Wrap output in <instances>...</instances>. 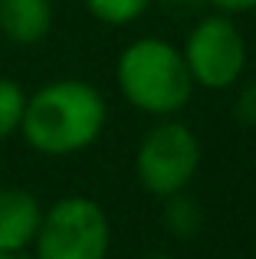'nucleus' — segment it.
<instances>
[{"mask_svg": "<svg viewBox=\"0 0 256 259\" xmlns=\"http://www.w3.org/2000/svg\"><path fill=\"white\" fill-rule=\"evenodd\" d=\"M112 246V227L105 210L92 197L69 194L43 210L33 236L36 259H105Z\"/></svg>", "mask_w": 256, "mask_h": 259, "instance_id": "7ed1b4c3", "label": "nucleus"}, {"mask_svg": "<svg viewBox=\"0 0 256 259\" xmlns=\"http://www.w3.org/2000/svg\"><path fill=\"white\" fill-rule=\"evenodd\" d=\"M23 108H26V92L13 79L0 76V138H10L13 132H20Z\"/></svg>", "mask_w": 256, "mask_h": 259, "instance_id": "9d476101", "label": "nucleus"}, {"mask_svg": "<svg viewBox=\"0 0 256 259\" xmlns=\"http://www.w3.org/2000/svg\"><path fill=\"white\" fill-rule=\"evenodd\" d=\"M181 56H184L194 85L214 89V92L237 85L246 72V63H250L240 26L230 20V13L220 10L191 26L184 46H181Z\"/></svg>", "mask_w": 256, "mask_h": 259, "instance_id": "39448f33", "label": "nucleus"}, {"mask_svg": "<svg viewBox=\"0 0 256 259\" xmlns=\"http://www.w3.org/2000/svg\"><path fill=\"white\" fill-rule=\"evenodd\" d=\"M53 30V0H0V33L13 46H36Z\"/></svg>", "mask_w": 256, "mask_h": 259, "instance_id": "0eeeda50", "label": "nucleus"}, {"mask_svg": "<svg viewBox=\"0 0 256 259\" xmlns=\"http://www.w3.org/2000/svg\"><path fill=\"white\" fill-rule=\"evenodd\" d=\"M233 118L243 128H256V79L237 92V99H233Z\"/></svg>", "mask_w": 256, "mask_h": 259, "instance_id": "9b49d317", "label": "nucleus"}, {"mask_svg": "<svg viewBox=\"0 0 256 259\" xmlns=\"http://www.w3.org/2000/svg\"><path fill=\"white\" fill-rule=\"evenodd\" d=\"M210 7H217L220 13H250V10H256V0H207Z\"/></svg>", "mask_w": 256, "mask_h": 259, "instance_id": "f8f14e48", "label": "nucleus"}, {"mask_svg": "<svg viewBox=\"0 0 256 259\" xmlns=\"http://www.w3.org/2000/svg\"><path fill=\"white\" fill-rule=\"evenodd\" d=\"M43 220L36 194L23 187H4L0 190V253H23L33 246V236Z\"/></svg>", "mask_w": 256, "mask_h": 259, "instance_id": "423d86ee", "label": "nucleus"}, {"mask_svg": "<svg viewBox=\"0 0 256 259\" xmlns=\"http://www.w3.org/2000/svg\"><path fill=\"white\" fill-rule=\"evenodd\" d=\"M0 259H23L20 253H0Z\"/></svg>", "mask_w": 256, "mask_h": 259, "instance_id": "4468645a", "label": "nucleus"}, {"mask_svg": "<svg viewBox=\"0 0 256 259\" xmlns=\"http://www.w3.org/2000/svg\"><path fill=\"white\" fill-rule=\"evenodd\" d=\"M151 7V0H86V10L105 26H128Z\"/></svg>", "mask_w": 256, "mask_h": 259, "instance_id": "1a4fd4ad", "label": "nucleus"}, {"mask_svg": "<svg viewBox=\"0 0 256 259\" xmlns=\"http://www.w3.org/2000/svg\"><path fill=\"white\" fill-rule=\"evenodd\" d=\"M109 108L92 82L56 79L26 95L20 135L33 151L46 158H69L96 145L105 128Z\"/></svg>", "mask_w": 256, "mask_h": 259, "instance_id": "f257e3e1", "label": "nucleus"}, {"mask_svg": "<svg viewBox=\"0 0 256 259\" xmlns=\"http://www.w3.org/2000/svg\"><path fill=\"white\" fill-rule=\"evenodd\" d=\"M141 259H171L167 253H148V256H141Z\"/></svg>", "mask_w": 256, "mask_h": 259, "instance_id": "ddd939ff", "label": "nucleus"}, {"mask_svg": "<svg viewBox=\"0 0 256 259\" xmlns=\"http://www.w3.org/2000/svg\"><path fill=\"white\" fill-rule=\"evenodd\" d=\"M164 200V207H161V220H164L167 233L178 236V240H191V236L200 233V227H204V213H200V203L194 200V197H187L184 190H178V194L171 197H161Z\"/></svg>", "mask_w": 256, "mask_h": 259, "instance_id": "6e6552de", "label": "nucleus"}, {"mask_svg": "<svg viewBox=\"0 0 256 259\" xmlns=\"http://www.w3.org/2000/svg\"><path fill=\"white\" fill-rule=\"evenodd\" d=\"M115 79L128 105L154 118L181 112L194 92V79L184 66L181 46L161 36H141L128 43L115 63Z\"/></svg>", "mask_w": 256, "mask_h": 259, "instance_id": "f03ea898", "label": "nucleus"}, {"mask_svg": "<svg viewBox=\"0 0 256 259\" xmlns=\"http://www.w3.org/2000/svg\"><path fill=\"white\" fill-rule=\"evenodd\" d=\"M200 167V138L167 115V121L145 132L135 151V177L151 197H171L187 190Z\"/></svg>", "mask_w": 256, "mask_h": 259, "instance_id": "20e7f679", "label": "nucleus"}]
</instances>
